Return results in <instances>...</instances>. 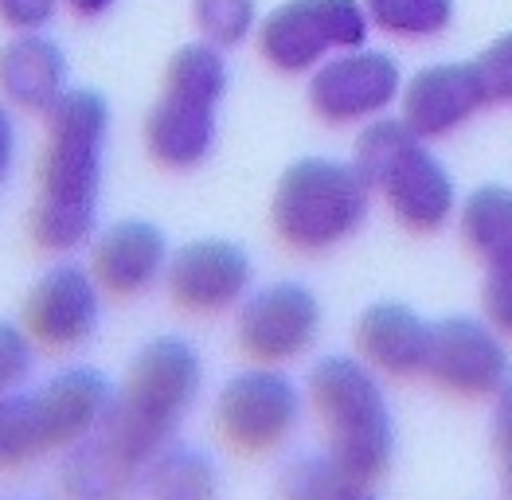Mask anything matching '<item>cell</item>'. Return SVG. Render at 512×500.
<instances>
[{"instance_id":"1","label":"cell","mask_w":512,"mask_h":500,"mask_svg":"<svg viewBox=\"0 0 512 500\" xmlns=\"http://www.w3.org/2000/svg\"><path fill=\"white\" fill-rule=\"evenodd\" d=\"M110 141V106L94 90H67L43 114L40 192L32 239L51 254L83 247L98 219Z\"/></svg>"},{"instance_id":"2","label":"cell","mask_w":512,"mask_h":500,"mask_svg":"<svg viewBox=\"0 0 512 500\" xmlns=\"http://www.w3.org/2000/svg\"><path fill=\"white\" fill-rule=\"evenodd\" d=\"M204 383V360L184 336L149 340L126 372V383L114 391V403L102 418L98 434L137 469H145L157 450H165L180 422L188 418Z\"/></svg>"},{"instance_id":"3","label":"cell","mask_w":512,"mask_h":500,"mask_svg":"<svg viewBox=\"0 0 512 500\" xmlns=\"http://www.w3.org/2000/svg\"><path fill=\"white\" fill-rule=\"evenodd\" d=\"M309 407L317 411L329 458L356 485H376L395 458V418L380 372L360 356H325L309 372Z\"/></svg>"},{"instance_id":"4","label":"cell","mask_w":512,"mask_h":500,"mask_svg":"<svg viewBox=\"0 0 512 500\" xmlns=\"http://www.w3.org/2000/svg\"><path fill=\"white\" fill-rule=\"evenodd\" d=\"M352 165L364 172L372 196H380L387 211L415 235L442 231L458 211V192L446 165L403 118L384 114L364 125Z\"/></svg>"},{"instance_id":"5","label":"cell","mask_w":512,"mask_h":500,"mask_svg":"<svg viewBox=\"0 0 512 500\" xmlns=\"http://www.w3.org/2000/svg\"><path fill=\"white\" fill-rule=\"evenodd\" d=\"M227 94V59L212 43H188L165 63L161 94L145 118V149L169 172L200 168L219 137V106Z\"/></svg>"},{"instance_id":"6","label":"cell","mask_w":512,"mask_h":500,"mask_svg":"<svg viewBox=\"0 0 512 500\" xmlns=\"http://www.w3.org/2000/svg\"><path fill=\"white\" fill-rule=\"evenodd\" d=\"M372 211V188L352 161L305 157L278 176L270 223L298 254H325L348 243Z\"/></svg>"},{"instance_id":"7","label":"cell","mask_w":512,"mask_h":500,"mask_svg":"<svg viewBox=\"0 0 512 500\" xmlns=\"http://www.w3.org/2000/svg\"><path fill=\"white\" fill-rule=\"evenodd\" d=\"M372 36L360 0H282L258 20L255 47L278 75H309L325 59L364 47Z\"/></svg>"},{"instance_id":"8","label":"cell","mask_w":512,"mask_h":500,"mask_svg":"<svg viewBox=\"0 0 512 500\" xmlns=\"http://www.w3.org/2000/svg\"><path fill=\"white\" fill-rule=\"evenodd\" d=\"M301 407L305 399L298 383L286 372L262 364L223 383L215 399V426L227 446L243 454H270L298 430Z\"/></svg>"},{"instance_id":"9","label":"cell","mask_w":512,"mask_h":500,"mask_svg":"<svg viewBox=\"0 0 512 500\" xmlns=\"http://www.w3.org/2000/svg\"><path fill=\"white\" fill-rule=\"evenodd\" d=\"M403 94V71L395 55L376 47H352L309 71L305 98L325 125H368L384 118Z\"/></svg>"},{"instance_id":"10","label":"cell","mask_w":512,"mask_h":500,"mask_svg":"<svg viewBox=\"0 0 512 500\" xmlns=\"http://www.w3.org/2000/svg\"><path fill=\"white\" fill-rule=\"evenodd\" d=\"M321 333V301L301 282H270L251 290L235 313L239 348L255 364H290L313 348Z\"/></svg>"},{"instance_id":"11","label":"cell","mask_w":512,"mask_h":500,"mask_svg":"<svg viewBox=\"0 0 512 500\" xmlns=\"http://www.w3.org/2000/svg\"><path fill=\"white\" fill-rule=\"evenodd\" d=\"M512 375L505 336L477 317L434 321L427 379L458 399H493Z\"/></svg>"},{"instance_id":"12","label":"cell","mask_w":512,"mask_h":500,"mask_svg":"<svg viewBox=\"0 0 512 500\" xmlns=\"http://www.w3.org/2000/svg\"><path fill=\"white\" fill-rule=\"evenodd\" d=\"M165 286L184 313L215 317L243 305V297L255 286V262L239 243L196 239L188 247L172 250Z\"/></svg>"},{"instance_id":"13","label":"cell","mask_w":512,"mask_h":500,"mask_svg":"<svg viewBox=\"0 0 512 500\" xmlns=\"http://www.w3.org/2000/svg\"><path fill=\"white\" fill-rule=\"evenodd\" d=\"M98 317H102V286L94 270L75 262L51 266L24 301V329L51 352L79 348L83 340H90L98 329Z\"/></svg>"},{"instance_id":"14","label":"cell","mask_w":512,"mask_h":500,"mask_svg":"<svg viewBox=\"0 0 512 500\" xmlns=\"http://www.w3.org/2000/svg\"><path fill=\"white\" fill-rule=\"evenodd\" d=\"M489 106L481 75L470 63H434L415 71L399 94V118L411 125L423 141H438L458 133Z\"/></svg>"},{"instance_id":"15","label":"cell","mask_w":512,"mask_h":500,"mask_svg":"<svg viewBox=\"0 0 512 500\" xmlns=\"http://www.w3.org/2000/svg\"><path fill=\"white\" fill-rule=\"evenodd\" d=\"M169 258L172 250L161 227L145 219H122L98 235V243L90 250V270L106 293L137 297L153 290L157 282H165Z\"/></svg>"},{"instance_id":"16","label":"cell","mask_w":512,"mask_h":500,"mask_svg":"<svg viewBox=\"0 0 512 500\" xmlns=\"http://www.w3.org/2000/svg\"><path fill=\"white\" fill-rule=\"evenodd\" d=\"M434 325L403 301H376L356 321V352L380 375L411 379L427 375Z\"/></svg>"},{"instance_id":"17","label":"cell","mask_w":512,"mask_h":500,"mask_svg":"<svg viewBox=\"0 0 512 500\" xmlns=\"http://www.w3.org/2000/svg\"><path fill=\"white\" fill-rule=\"evenodd\" d=\"M67 90V55L51 36L16 32L0 47V98L8 106L47 114Z\"/></svg>"},{"instance_id":"18","label":"cell","mask_w":512,"mask_h":500,"mask_svg":"<svg viewBox=\"0 0 512 500\" xmlns=\"http://www.w3.org/2000/svg\"><path fill=\"white\" fill-rule=\"evenodd\" d=\"M40 403L51 438H55V450H67L71 442H79L102 426V418L114 403V387L94 368H63L40 387Z\"/></svg>"},{"instance_id":"19","label":"cell","mask_w":512,"mask_h":500,"mask_svg":"<svg viewBox=\"0 0 512 500\" xmlns=\"http://www.w3.org/2000/svg\"><path fill=\"white\" fill-rule=\"evenodd\" d=\"M141 485V469L129 465L98 430L67 446L59 461V489L67 500H126Z\"/></svg>"},{"instance_id":"20","label":"cell","mask_w":512,"mask_h":500,"mask_svg":"<svg viewBox=\"0 0 512 500\" xmlns=\"http://www.w3.org/2000/svg\"><path fill=\"white\" fill-rule=\"evenodd\" d=\"M141 489L149 500H219V469L200 446L169 442L141 469Z\"/></svg>"},{"instance_id":"21","label":"cell","mask_w":512,"mask_h":500,"mask_svg":"<svg viewBox=\"0 0 512 500\" xmlns=\"http://www.w3.org/2000/svg\"><path fill=\"white\" fill-rule=\"evenodd\" d=\"M462 243L481 266L512 258V188L505 184H481L458 208Z\"/></svg>"},{"instance_id":"22","label":"cell","mask_w":512,"mask_h":500,"mask_svg":"<svg viewBox=\"0 0 512 500\" xmlns=\"http://www.w3.org/2000/svg\"><path fill=\"white\" fill-rule=\"evenodd\" d=\"M55 450L40 391H0V473H16Z\"/></svg>"},{"instance_id":"23","label":"cell","mask_w":512,"mask_h":500,"mask_svg":"<svg viewBox=\"0 0 512 500\" xmlns=\"http://www.w3.org/2000/svg\"><path fill=\"white\" fill-rule=\"evenodd\" d=\"M368 24L391 40H438L454 24V0H360Z\"/></svg>"},{"instance_id":"24","label":"cell","mask_w":512,"mask_h":500,"mask_svg":"<svg viewBox=\"0 0 512 500\" xmlns=\"http://www.w3.org/2000/svg\"><path fill=\"white\" fill-rule=\"evenodd\" d=\"M258 0H192V24L200 40L231 51L258 32Z\"/></svg>"},{"instance_id":"25","label":"cell","mask_w":512,"mask_h":500,"mask_svg":"<svg viewBox=\"0 0 512 500\" xmlns=\"http://www.w3.org/2000/svg\"><path fill=\"white\" fill-rule=\"evenodd\" d=\"M341 465L329 458V450L321 454H298L282 465L278 473V500H333L344 489Z\"/></svg>"},{"instance_id":"26","label":"cell","mask_w":512,"mask_h":500,"mask_svg":"<svg viewBox=\"0 0 512 500\" xmlns=\"http://www.w3.org/2000/svg\"><path fill=\"white\" fill-rule=\"evenodd\" d=\"M489 106H512V32L497 36L489 47H481V55L473 59Z\"/></svg>"},{"instance_id":"27","label":"cell","mask_w":512,"mask_h":500,"mask_svg":"<svg viewBox=\"0 0 512 500\" xmlns=\"http://www.w3.org/2000/svg\"><path fill=\"white\" fill-rule=\"evenodd\" d=\"M36 364V340L28 329L0 321V391H16Z\"/></svg>"},{"instance_id":"28","label":"cell","mask_w":512,"mask_h":500,"mask_svg":"<svg viewBox=\"0 0 512 500\" xmlns=\"http://www.w3.org/2000/svg\"><path fill=\"white\" fill-rule=\"evenodd\" d=\"M481 309H485V321H489L497 333L512 336V258L485 266Z\"/></svg>"},{"instance_id":"29","label":"cell","mask_w":512,"mask_h":500,"mask_svg":"<svg viewBox=\"0 0 512 500\" xmlns=\"http://www.w3.org/2000/svg\"><path fill=\"white\" fill-rule=\"evenodd\" d=\"M59 8V0H0V20L12 32H43Z\"/></svg>"},{"instance_id":"30","label":"cell","mask_w":512,"mask_h":500,"mask_svg":"<svg viewBox=\"0 0 512 500\" xmlns=\"http://www.w3.org/2000/svg\"><path fill=\"white\" fill-rule=\"evenodd\" d=\"M493 442H497V454L509 458L512 454V375H509V383L493 395Z\"/></svg>"},{"instance_id":"31","label":"cell","mask_w":512,"mask_h":500,"mask_svg":"<svg viewBox=\"0 0 512 500\" xmlns=\"http://www.w3.org/2000/svg\"><path fill=\"white\" fill-rule=\"evenodd\" d=\"M12 161H16V122L8 102H0V180L12 172Z\"/></svg>"},{"instance_id":"32","label":"cell","mask_w":512,"mask_h":500,"mask_svg":"<svg viewBox=\"0 0 512 500\" xmlns=\"http://www.w3.org/2000/svg\"><path fill=\"white\" fill-rule=\"evenodd\" d=\"M75 20H102L106 12H114L118 0H59Z\"/></svg>"},{"instance_id":"33","label":"cell","mask_w":512,"mask_h":500,"mask_svg":"<svg viewBox=\"0 0 512 500\" xmlns=\"http://www.w3.org/2000/svg\"><path fill=\"white\" fill-rule=\"evenodd\" d=\"M333 500H376V497H372V485H356V481H344V489Z\"/></svg>"},{"instance_id":"34","label":"cell","mask_w":512,"mask_h":500,"mask_svg":"<svg viewBox=\"0 0 512 500\" xmlns=\"http://www.w3.org/2000/svg\"><path fill=\"white\" fill-rule=\"evenodd\" d=\"M501 465H505V493H509V500H512V454L501 458Z\"/></svg>"}]
</instances>
